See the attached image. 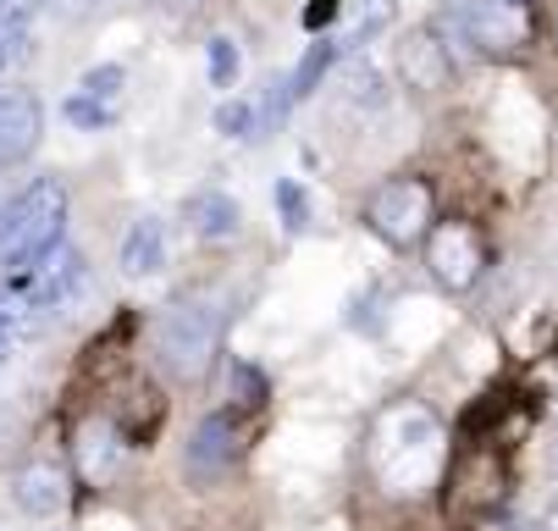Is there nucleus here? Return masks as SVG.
Segmentation results:
<instances>
[{
  "label": "nucleus",
  "instance_id": "f257e3e1",
  "mask_svg": "<svg viewBox=\"0 0 558 531\" xmlns=\"http://www.w3.org/2000/svg\"><path fill=\"white\" fill-rule=\"evenodd\" d=\"M365 466L371 476L392 493V498H415L426 493L442 466H448V432L442 421L415 405V399H392L387 410H376L371 437H365Z\"/></svg>",
  "mask_w": 558,
  "mask_h": 531
},
{
  "label": "nucleus",
  "instance_id": "f03ea898",
  "mask_svg": "<svg viewBox=\"0 0 558 531\" xmlns=\"http://www.w3.org/2000/svg\"><path fill=\"white\" fill-rule=\"evenodd\" d=\"M66 233V183L34 178L7 210H0V271L28 277Z\"/></svg>",
  "mask_w": 558,
  "mask_h": 531
},
{
  "label": "nucleus",
  "instance_id": "7ed1b4c3",
  "mask_svg": "<svg viewBox=\"0 0 558 531\" xmlns=\"http://www.w3.org/2000/svg\"><path fill=\"white\" fill-rule=\"evenodd\" d=\"M221 311H210L205 299H183V305H167L161 322H155V354L172 376L183 383H199V376L216 365L221 354Z\"/></svg>",
  "mask_w": 558,
  "mask_h": 531
},
{
  "label": "nucleus",
  "instance_id": "20e7f679",
  "mask_svg": "<svg viewBox=\"0 0 558 531\" xmlns=\"http://www.w3.org/2000/svg\"><path fill=\"white\" fill-rule=\"evenodd\" d=\"M365 227L387 244V250H410L426 244V233L437 227V194L426 178H387L365 194Z\"/></svg>",
  "mask_w": 558,
  "mask_h": 531
},
{
  "label": "nucleus",
  "instance_id": "39448f33",
  "mask_svg": "<svg viewBox=\"0 0 558 531\" xmlns=\"http://www.w3.org/2000/svg\"><path fill=\"white\" fill-rule=\"evenodd\" d=\"M442 23L482 56H514V50L531 45V7L525 0H448Z\"/></svg>",
  "mask_w": 558,
  "mask_h": 531
},
{
  "label": "nucleus",
  "instance_id": "423d86ee",
  "mask_svg": "<svg viewBox=\"0 0 558 531\" xmlns=\"http://www.w3.org/2000/svg\"><path fill=\"white\" fill-rule=\"evenodd\" d=\"M426 271L448 288V293H470L487 271V239L470 221H437L426 233Z\"/></svg>",
  "mask_w": 558,
  "mask_h": 531
},
{
  "label": "nucleus",
  "instance_id": "0eeeda50",
  "mask_svg": "<svg viewBox=\"0 0 558 531\" xmlns=\"http://www.w3.org/2000/svg\"><path fill=\"white\" fill-rule=\"evenodd\" d=\"M45 138V106L34 89H0V167H23Z\"/></svg>",
  "mask_w": 558,
  "mask_h": 531
},
{
  "label": "nucleus",
  "instance_id": "6e6552de",
  "mask_svg": "<svg viewBox=\"0 0 558 531\" xmlns=\"http://www.w3.org/2000/svg\"><path fill=\"white\" fill-rule=\"evenodd\" d=\"M23 282V293H28V305L34 311H61L66 299L84 288V255H77L72 244H56L28 277H17Z\"/></svg>",
  "mask_w": 558,
  "mask_h": 531
},
{
  "label": "nucleus",
  "instance_id": "1a4fd4ad",
  "mask_svg": "<svg viewBox=\"0 0 558 531\" xmlns=\"http://www.w3.org/2000/svg\"><path fill=\"white\" fill-rule=\"evenodd\" d=\"M12 498H17V509H23V515L50 520V515H61V509H66V471H61V466H50V460H28V466L12 476Z\"/></svg>",
  "mask_w": 558,
  "mask_h": 531
},
{
  "label": "nucleus",
  "instance_id": "9d476101",
  "mask_svg": "<svg viewBox=\"0 0 558 531\" xmlns=\"http://www.w3.org/2000/svg\"><path fill=\"white\" fill-rule=\"evenodd\" d=\"M183 216H189V227H194L205 244H227V239H238V227H244V210H238V200L221 194V189L189 194L183 200Z\"/></svg>",
  "mask_w": 558,
  "mask_h": 531
},
{
  "label": "nucleus",
  "instance_id": "9b49d317",
  "mask_svg": "<svg viewBox=\"0 0 558 531\" xmlns=\"http://www.w3.org/2000/svg\"><path fill=\"white\" fill-rule=\"evenodd\" d=\"M167 266V221L161 216H138L122 233V271L128 277H155Z\"/></svg>",
  "mask_w": 558,
  "mask_h": 531
},
{
  "label": "nucleus",
  "instance_id": "f8f14e48",
  "mask_svg": "<svg viewBox=\"0 0 558 531\" xmlns=\"http://www.w3.org/2000/svg\"><path fill=\"white\" fill-rule=\"evenodd\" d=\"M232 460V426H227V415H210L205 426H199V437L189 443V471L194 476H210V471H221Z\"/></svg>",
  "mask_w": 558,
  "mask_h": 531
},
{
  "label": "nucleus",
  "instance_id": "ddd939ff",
  "mask_svg": "<svg viewBox=\"0 0 558 531\" xmlns=\"http://www.w3.org/2000/svg\"><path fill=\"white\" fill-rule=\"evenodd\" d=\"M404 72H410L415 89H442L453 67H448V56H442V45H437L432 34H415V39L404 45Z\"/></svg>",
  "mask_w": 558,
  "mask_h": 531
},
{
  "label": "nucleus",
  "instance_id": "4468645a",
  "mask_svg": "<svg viewBox=\"0 0 558 531\" xmlns=\"http://www.w3.org/2000/svg\"><path fill=\"white\" fill-rule=\"evenodd\" d=\"M338 50H343V39H315V45L304 50V61H299V72H293V89H288V95H293V100H304V95H310L315 84H322V79H327V67L338 61Z\"/></svg>",
  "mask_w": 558,
  "mask_h": 531
},
{
  "label": "nucleus",
  "instance_id": "2eb2a0df",
  "mask_svg": "<svg viewBox=\"0 0 558 531\" xmlns=\"http://www.w3.org/2000/svg\"><path fill=\"white\" fill-rule=\"evenodd\" d=\"M28 293H23V282L17 288H7V293H0V354H7L23 333H28Z\"/></svg>",
  "mask_w": 558,
  "mask_h": 531
},
{
  "label": "nucleus",
  "instance_id": "dca6fc26",
  "mask_svg": "<svg viewBox=\"0 0 558 531\" xmlns=\"http://www.w3.org/2000/svg\"><path fill=\"white\" fill-rule=\"evenodd\" d=\"M392 17H398V0H349V28H354V39L381 34Z\"/></svg>",
  "mask_w": 558,
  "mask_h": 531
},
{
  "label": "nucleus",
  "instance_id": "f3484780",
  "mask_svg": "<svg viewBox=\"0 0 558 531\" xmlns=\"http://www.w3.org/2000/svg\"><path fill=\"white\" fill-rule=\"evenodd\" d=\"M238 67H244L238 45H232V39H210V84H216V89H232V84H238Z\"/></svg>",
  "mask_w": 558,
  "mask_h": 531
},
{
  "label": "nucleus",
  "instance_id": "a211bd4d",
  "mask_svg": "<svg viewBox=\"0 0 558 531\" xmlns=\"http://www.w3.org/2000/svg\"><path fill=\"white\" fill-rule=\"evenodd\" d=\"M122 79H128V72H122L117 61H106V67H89V72H84V84H77V89H84V95H95V100H106V106H111V100L122 95Z\"/></svg>",
  "mask_w": 558,
  "mask_h": 531
},
{
  "label": "nucleus",
  "instance_id": "6ab92c4d",
  "mask_svg": "<svg viewBox=\"0 0 558 531\" xmlns=\"http://www.w3.org/2000/svg\"><path fill=\"white\" fill-rule=\"evenodd\" d=\"M111 117H117V111H111L106 100H95V95H84V89H77V95L66 100V122H72V128H106Z\"/></svg>",
  "mask_w": 558,
  "mask_h": 531
},
{
  "label": "nucleus",
  "instance_id": "aec40b11",
  "mask_svg": "<svg viewBox=\"0 0 558 531\" xmlns=\"http://www.w3.org/2000/svg\"><path fill=\"white\" fill-rule=\"evenodd\" d=\"M216 133H227V138H250V133H255V111H250V100H221V106H216Z\"/></svg>",
  "mask_w": 558,
  "mask_h": 531
},
{
  "label": "nucleus",
  "instance_id": "412c9836",
  "mask_svg": "<svg viewBox=\"0 0 558 531\" xmlns=\"http://www.w3.org/2000/svg\"><path fill=\"white\" fill-rule=\"evenodd\" d=\"M277 205H282L288 227L299 233V227H304V194H299V183H277Z\"/></svg>",
  "mask_w": 558,
  "mask_h": 531
},
{
  "label": "nucleus",
  "instance_id": "4be33fe9",
  "mask_svg": "<svg viewBox=\"0 0 558 531\" xmlns=\"http://www.w3.org/2000/svg\"><path fill=\"white\" fill-rule=\"evenodd\" d=\"M338 12H343V0H310V7H304V28H310V34H322Z\"/></svg>",
  "mask_w": 558,
  "mask_h": 531
},
{
  "label": "nucleus",
  "instance_id": "5701e85b",
  "mask_svg": "<svg viewBox=\"0 0 558 531\" xmlns=\"http://www.w3.org/2000/svg\"><path fill=\"white\" fill-rule=\"evenodd\" d=\"M17 45H23V34H17L12 23H0V67L12 61V50H17Z\"/></svg>",
  "mask_w": 558,
  "mask_h": 531
},
{
  "label": "nucleus",
  "instance_id": "b1692460",
  "mask_svg": "<svg viewBox=\"0 0 558 531\" xmlns=\"http://www.w3.org/2000/svg\"><path fill=\"white\" fill-rule=\"evenodd\" d=\"M50 7L61 12V17H84V12H95L100 0H50Z\"/></svg>",
  "mask_w": 558,
  "mask_h": 531
},
{
  "label": "nucleus",
  "instance_id": "393cba45",
  "mask_svg": "<svg viewBox=\"0 0 558 531\" xmlns=\"http://www.w3.org/2000/svg\"><path fill=\"white\" fill-rule=\"evenodd\" d=\"M542 531H558V498H553V509H547V520H542Z\"/></svg>",
  "mask_w": 558,
  "mask_h": 531
},
{
  "label": "nucleus",
  "instance_id": "a878e982",
  "mask_svg": "<svg viewBox=\"0 0 558 531\" xmlns=\"http://www.w3.org/2000/svg\"><path fill=\"white\" fill-rule=\"evenodd\" d=\"M553 39H558V12H553Z\"/></svg>",
  "mask_w": 558,
  "mask_h": 531
}]
</instances>
